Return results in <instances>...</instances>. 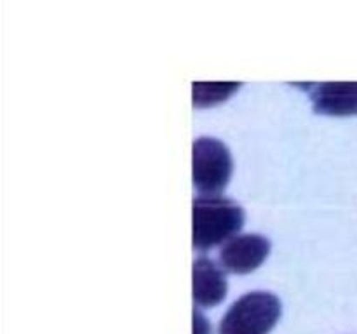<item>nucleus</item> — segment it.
I'll return each mask as SVG.
<instances>
[{
	"label": "nucleus",
	"mask_w": 357,
	"mask_h": 334,
	"mask_svg": "<svg viewBox=\"0 0 357 334\" xmlns=\"http://www.w3.org/2000/svg\"><path fill=\"white\" fill-rule=\"evenodd\" d=\"M194 247L201 253L227 242L244 225V211L237 202L220 195H201L192 204Z\"/></svg>",
	"instance_id": "obj_1"
},
{
	"label": "nucleus",
	"mask_w": 357,
	"mask_h": 334,
	"mask_svg": "<svg viewBox=\"0 0 357 334\" xmlns=\"http://www.w3.org/2000/svg\"><path fill=\"white\" fill-rule=\"evenodd\" d=\"M281 301L271 292H248L227 310L218 334H268L281 319Z\"/></svg>",
	"instance_id": "obj_2"
},
{
	"label": "nucleus",
	"mask_w": 357,
	"mask_h": 334,
	"mask_svg": "<svg viewBox=\"0 0 357 334\" xmlns=\"http://www.w3.org/2000/svg\"><path fill=\"white\" fill-rule=\"evenodd\" d=\"M232 155L216 138L202 136L192 148V180L202 195H218L232 176Z\"/></svg>",
	"instance_id": "obj_3"
},
{
	"label": "nucleus",
	"mask_w": 357,
	"mask_h": 334,
	"mask_svg": "<svg viewBox=\"0 0 357 334\" xmlns=\"http://www.w3.org/2000/svg\"><path fill=\"white\" fill-rule=\"evenodd\" d=\"M271 253V242L260 233L236 235L227 240L218 254L220 267L230 273H250L257 270Z\"/></svg>",
	"instance_id": "obj_4"
},
{
	"label": "nucleus",
	"mask_w": 357,
	"mask_h": 334,
	"mask_svg": "<svg viewBox=\"0 0 357 334\" xmlns=\"http://www.w3.org/2000/svg\"><path fill=\"white\" fill-rule=\"evenodd\" d=\"M192 294L197 306L213 308L220 305L227 296V278L223 268L209 257H199L194 261L192 271Z\"/></svg>",
	"instance_id": "obj_5"
},
{
	"label": "nucleus",
	"mask_w": 357,
	"mask_h": 334,
	"mask_svg": "<svg viewBox=\"0 0 357 334\" xmlns=\"http://www.w3.org/2000/svg\"><path fill=\"white\" fill-rule=\"evenodd\" d=\"M310 100L316 113L330 117L357 115V82H328L310 89Z\"/></svg>",
	"instance_id": "obj_6"
},
{
	"label": "nucleus",
	"mask_w": 357,
	"mask_h": 334,
	"mask_svg": "<svg viewBox=\"0 0 357 334\" xmlns=\"http://www.w3.org/2000/svg\"><path fill=\"white\" fill-rule=\"evenodd\" d=\"M237 89L239 84H194V104L213 106L225 101Z\"/></svg>",
	"instance_id": "obj_7"
},
{
	"label": "nucleus",
	"mask_w": 357,
	"mask_h": 334,
	"mask_svg": "<svg viewBox=\"0 0 357 334\" xmlns=\"http://www.w3.org/2000/svg\"><path fill=\"white\" fill-rule=\"evenodd\" d=\"M194 334H211V326L199 308L194 310Z\"/></svg>",
	"instance_id": "obj_8"
}]
</instances>
